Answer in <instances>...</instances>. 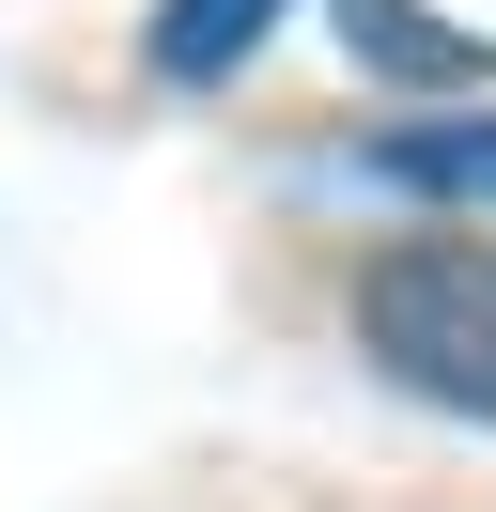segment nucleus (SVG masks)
<instances>
[{"instance_id":"obj_1","label":"nucleus","mask_w":496,"mask_h":512,"mask_svg":"<svg viewBox=\"0 0 496 512\" xmlns=\"http://www.w3.org/2000/svg\"><path fill=\"white\" fill-rule=\"evenodd\" d=\"M357 342L388 357L419 404L496 419V249L481 233H403L357 264Z\"/></svg>"},{"instance_id":"obj_2","label":"nucleus","mask_w":496,"mask_h":512,"mask_svg":"<svg viewBox=\"0 0 496 512\" xmlns=\"http://www.w3.org/2000/svg\"><path fill=\"white\" fill-rule=\"evenodd\" d=\"M341 32H357L388 78H419V94H481V78H496V47L481 32H434L419 0H341Z\"/></svg>"},{"instance_id":"obj_3","label":"nucleus","mask_w":496,"mask_h":512,"mask_svg":"<svg viewBox=\"0 0 496 512\" xmlns=\"http://www.w3.org/2000/svg\"><path fill=\"white\" fill-rule=\"evenodd\" d=\"M372 171L419 187V202H496V125H388Z\"/></svg>"},{"instance_id":"obj_4","label":"nucleus","mask_w":496,"mask_h":512,"mask_svg":"<svg viewBox=\"0 0 496 512\" xmlns=\"http://www.w3.org/2000/svg\"><path fill=\"white\" fill-rule=\"evenodd\" d=\"M279 0H155V78H233Z\"/></svg>"}]
</instances>
